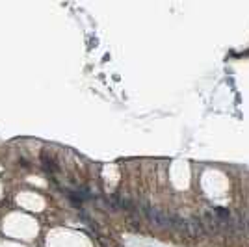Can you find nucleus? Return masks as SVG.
<instances>
[{
  "label": "nucleus",
  "instance_id": "1",
  "mask_svg": "<svg viewBox=\"0 0 249 247\" xmlns=\"http://www.w3.org/2000/svg\"><path fill=\"white\" fill-rule=\"evenodd\" d=\"M140 210L143 212L145 217H147L153 225H156V227H169V215L164 214V212H160V210H156V208H153L149 203H141Z\"/></svg>",
  "mask_w": 249,
  "mask_h": 247
},
{
  "label": "nucleus",
  "instance_id": "2",
  "mask_svg": "<svg viewBox=\"0 0 249 247\" xmlns=\"http://www.w3.org/2000/svg\"><path fill=\"white\" fill-rule=\"evenodd\" d=\"M188 229H190V236H193V238H199V236H204V234H206V230H204V227H203V221L197 219V217H192L188 221Z\"/></svg>",
  "mask_w": 249,
  "mask_h": 247
},
{
  "label": "nucleus",
  "instance_id": "3",
  "mask_svg": "<svg viewBox=\"0 0 249 247\" xmlns=\"http://www.w3.org/2000/svg\"><path fill=\"white\" fill-rule=\"evenodd\" d=\"M41 160H43V166H45V169L50 171V173H56V171L60 169V167H58V164H56V160H54L47 151L41 152Z\"/></svg>",
  "mask_w": 249,
  "mask_h": 247
}]
</instances>
